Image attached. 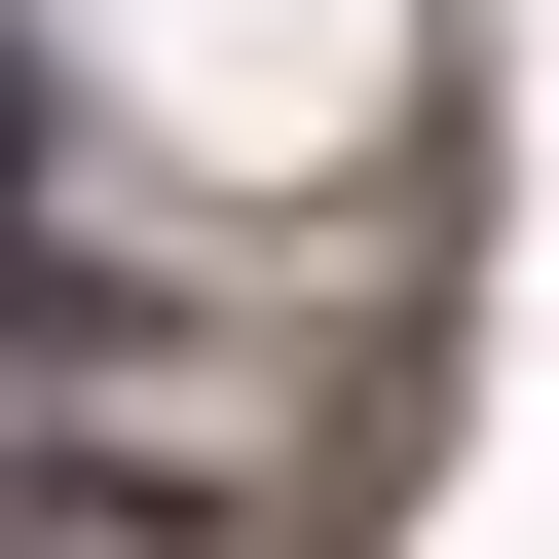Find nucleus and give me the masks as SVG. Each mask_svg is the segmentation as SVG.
Listing matches in <instances>:
<instances>
[{
	"instance_id": "obj_1",
	"label": "nucleus",
	"mask_w": 559,
	"mask_h": 559,
	"mask_svg": "<svg viewBox=\"0 0 559 559\" xmlns=\"http://www.w3.org/2000/svg\"><path fill=\"white\" fill-rule=\"evenodd\" d=\"M0 559H299L261 448H187L150 373H0Z\"/></svg>"
}]
</instances>
